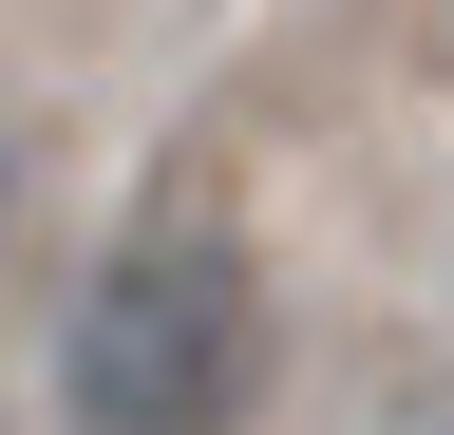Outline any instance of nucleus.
Listing matches in <instances>:
<instances>
[{
  "mask_svg": "<svg viewBox=\"0 0 454 435\" xmlns=\"http://www.w3.org/2000/svg\"><path fill=\"white\" fill-rule=\"evenodd\" d=\"M265 398V265L227 208H133L57 322V416L76 435H247Z\"/></svg>",
  "mask_w": 454,
  "mask_h": 435,
  "instance_id": "1",
  "label": "nucleus"
},
{
  "mask_svg": "<svg viewBox=\"0 0 454 435\" xmlns=\"http://www.w3.org/2000/svg\"><path fill=\"white\" fill-rule=\"evenodd\" d=\"M0 228H20V114H0Z\"/></svg>",
  "mask_w": 454,
  "mask_h": 435,
  "instance_id": "2",
  "label": "nucleus"
},
{
  "mask_svg": "<svg viewBox=\"0 0 454 435\" xmlns=\"http://www.w3.org/2000/svg\"><path fill=\"white\" fill-rule=\"evenodd\" d=\"M397 435H454V416H397Z\"/></svg>",
  "mask_w": 454,
  "mask_h": 435,
  "instance_id": "3",
  "label": "nucleus"
}]
</instances>
